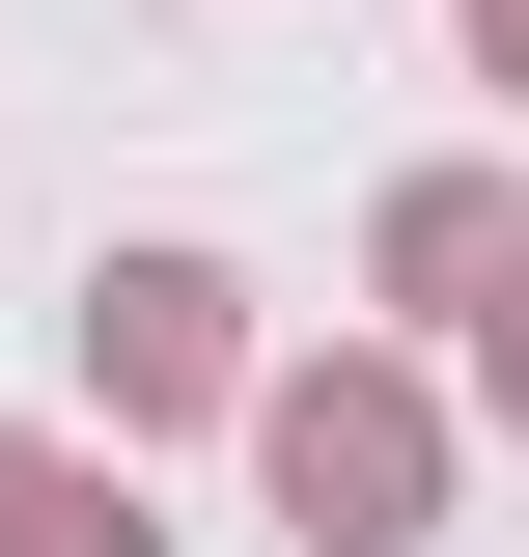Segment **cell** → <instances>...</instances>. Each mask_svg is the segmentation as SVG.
Instances as JSON below:
<instances>
[{
  "label": "cell",
  "mask_w": 529,
  "mask_h": 557,
  "mask_svg": "<svg viewBox=\"0 0 529 557\" xmlns=\"http://www.w3.org/2000/svg\"><path fill=\"white\" fill-rule=\"evenodd\" d=\"M473 28H502V84H529V0H473Z\"/></svg>",
  "instance_id": "obj_3"
},
{
  "label": "cell",
  "mask_w": 529,
  "mask_h": 557,
  "mask_svg": "<svg viewBox=\"0 0 529 557\" xmlns=\"http://www.w3.org/2000/svg\"><path fill=\"white\" fill-rule=\"evenodd\" d=\"M279 502L307 530H418V418L391 391H279Z\"/></svg>",
  "instance_id": "obj_1"
},
{
  "label": "cell",
  "mask_w": 529,
  "mask_h": 557,
  "mask_svg": "<svg viewBox=\"0 0 529 557\" xmlns=\"http://www.w3.org/2000/svg\"><path fill=\"white\" fill-rule=\"evenodd\" d=\"M0 557H139V502L57 474V446H0Z\"/></svg>",
  "instance_id": "obj_2"
}]
</instances>
